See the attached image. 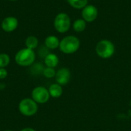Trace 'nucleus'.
<instances>
[{
	"label": "nucleus",
	"mask_w": 131,
	"mask_h": 131,
	"mask_svg": "<svg viewBox=\"0 0 131 131\" xmlns=\"http://www.w3.org/2000/svg\"><path fill=\"white\" fill-rule=\"evenodd\" d=\"M15 61L17 64L22 67L31 66L35 61V53L34 50L29 48H22L19 50L15 56Z\"/></svg>",
	"instance_id": "obj_1"
},
{
	"label": "nucleus",
	"mask_w": 131,
	"mask_h": 131,
	"mask_svg": "<svg viewBox=\"0 0 131 131\" xmlns=\"http://www.w3.org/2000/svg\"><path fill=\"white\" fill-rule=\"evenodd\" d=\"M80 47L79 39L73 35L67 36L64 38L59 45V48L61 51L64 54H73L76 52Z\"/></svg>",
	"instance_id": "obj_2"
},
{
	"label": "nucleus",
	"mask_w": 131,
	"mask_h": 131,
	"mask_svg": "<svg viewBox=\"0 0 131 131\" xmlns=\"http://www.w3.org/2000/svg\"><path fill=\"white\" fill-rule=\"evenodd\" d=\"M18 111L25 117H31L36 114L38 110V104L31 97L22 99L18 104Z\"/></svg>",
	"instance_id": "obj_3"
},
{
	"label": "nucleus",
	"mask_w": 131,
	"mask_h": 131,
	"mask_svg": "<svg viewBox=\"0 0 131 131\" xmlns=\"http://www.w3.org/2000/svg\"><path fill=\"white\" fill-rule=\"evenodd\" d=\"M115 51L114 45L109 40H101L96 45L97 54L101 58H111Z\"/></svg>",
	"instance_id": "obj_4"
},
{
	"label": "nucleus",
	"mask_w": 131,
	"mask_h": 131,
	"mask_svg": "<svg viewBox=\"0 0 131 131\" xmlns=\"http://www.w3.org/2000/svg\"><path fill=\"white\" fill-rule=\"evenodd\" d=\"M54 25L57 31L60 33L67 32L71 27L70 17L65 13H59L55 17Z\"/></svg>",
	"instance_id": "obj_5"
},
{
	"label": "nucleus",
	"mask_w": 131,
	"mask_h": 131,
	"mask_svg": "<svg viewBox=\"0 0 131 131\" xmlns=\"http://www.w3.org/2000/svg\"><path fill=\"white\" fill-rule=\"evenodd\" d=\"M31 98L38 104H43L49 101L50 94L48 90L42 86L35 88L31 91Z\"/></svg>",
	"instance_id": "obj_6"
},
{
	"label": "nucleus",
	"mask_w": 131,
	"mask_h": 131,
	"mask_svg": "<svg viewBox=\"0 0 131 131\" xmlns=\"http://www.w3.org/2000/svg\"><path fill=\"white\" fill-rule=\"evenodd\" d=\"M56 83L60 85H66L71 79V71L67 68H61L56 71L55 74Z\"/></svg>",
	"instance_id": "obj_7"
},
{
	"label": "nucleus",
	"mask_w": 131,
	"mask_h": 131,
	"mask_svg": "<svg viewBox=\"0 0 131 131\" xmlns=\"http://www.w3.org/2000/svg\"><path fill=\"white\" fill-rule=\"evenodd\" d=\"M81 15H82L83 19L85 21L91 22L97 18V9L95 6H94L92 5H86L82 10Z\"/></svg>",
	"instance_id": "obj_8"
},
{
	"label": "nucleus",
	"mask_w": 131,
	"mask_h": 131,
	"mask_svg": "<svg viewBox=\"0 0 131 131\" xmlns=\"http://www.w3.org/2000/svg\"><path fill=\"white\" fill-rule=\"evenodd\" d=\"M18 21L16 18L12 16L6 17L2 22V28L6 32H12L18 27Z\"/></svg>",
	"instance_id": "obj_9"
},
{
	"label": "nucleus",
	"mask_w": 131,
	"mask_h": 131,
	"mask_svg": "<svg viewBox=\"0 0 131 131\" xmlns=\"http://www.w3.org/2000/svg\"><path fill=\"white\" fill-rule=\"evenodd\" d=\"M48 90L50 97H51L53 98H58L63 94L62 86L58 83H54V84H51Z\"/></svg>",
	"instance_id": "obj_10"
},
{
	"label": "nucleus",
	"mask_w": 131,
	"mask_h": 131,
	"mask_svg": "<svg viewBox=\"0 0 131 131\" xmlns=\"http://www.w3.org/2000/svg\"><path fill=\"white\" fill-rule=\"evenodd\" d=\"M45 64L46 65V67L48 68H54L59 62V59L58 57L53 53H49L48 54H47L45 58Z\"/></svg>",
	"instance_id": "obj_11"
},
{
	"label": "nucleus",
	"mask_w": 131,
	"mask_h": 131,
	"mask_svg": "<svg viewBox=\"0 0 131 131\" xmlns=\"http://www.w3.org/2000/svg\"><path fill=\"white\" fill-rule=\"evenodd\" d=\"M45 46L48 49L54 50V49H56V48H59L60 41H59V39L56 36L50 35V36H48L45 38Z\"/></svg>",
	"instance_id": "obj_12"
},
{
	"label": "nucleus",
	"mask_w": 131,
	"mask_h": 131,
	"mask_svg": "<svg viewBox=\"0 0 131 131\" xmlns=\"http://www.w3.org/2000/svg\"><path fill=\"white\" fill-rule=\"evenodd\" d=\"M38 45V40L35 36L33 35L28 36L25 40V46L27 48L34 50L35 48H37Z\"/></svg>",
	"instance_id": "obj_13"
},
{
	"label": "nucleus",
	"mask_w": 131,
	"mask_h": 131,
	"mask_svg": "<svg viewBox=\"0 0 131 131\" xmlns=\"http://www.w3.org/2000/svg\"><path fill=\"white\" fill-rule=\"evenodd\" d=\"M68 2L71 6L74 8H84L86 5H88V0H68Z\"/></svg>",
	"instance_id": "obj_14"
},
{
	"label": "nucleus",
	"mask_w": 131,
	"mask_h": 131,
	"mask_svg": "<svg viewBox=\"0 0 131 131\" xmlns=\"http://www.w3.org/2000/svg\"><path fill=\"white\" fill-rule=\"evenodd\" d=\"M73 28L77 32H81L86 28V21L84 19H78L73 24Z\"/></svg>",
	"instance_id": "obj_15"
},
{
	"label": "nucleus",
	"mask_w": 131,
	"mask_h": 131,
	"mask_svg": "<svg viewBox=\"0 0 131 131\" xmlns=\"http://www.w3.org/2000/svg\"><path fill=\"white\" fill-rule=\"evenodd\" d=\"M10 63V57L5 53L0 54V68H5Z\"/></svg>",
	"instance_id": "obj_16"
},
{
	"label": "nucleus",
	"mask_w": 131,
	"mask_h": 131,
	"mask_svg": "<svg viewBox=\"0 0 131 131\" xmlns=\"http://www.w3.org/2000/svg\"><path fill=\"white\" fill-rule=\"evenodd\" d=\"M42 74L46 78H53L55 77L56 74V71L53 68H48L46 67L44 68Z\"/></svg>",
	"instance_id": "obj_17"
},
{
	"label": "nucleus",
	"mask_w": 131,
	"mask_h": 131,
	"mask_svg": "<svg viewBox=\"0 0 131 131\" xmlns=\"http://www.w3.org/2000/svg\"><path fill=\"white\" fill-rule=\"evenodd\" d=\"M44 67L43 65H41L40 63H36L35 64H33L31 66V72L35 74H42L43 71H44Z\"/></svg>",
	"instance_id": "obj_18"
},
{
	"label": "nucleus",
	"mask_w": 131,
	"mask_h": 131,
	"mask_svg": "<svg viewBox=\"0 0 131 131\" xmlns=\"http://www.w3.org/2000/svg\"><path fill=\"white\" fill-rule=\"evenodd\" d=\"M8 76V71L5 68H0V80H4Z\"/></svg>",
	"instance_id": "obj_19"
},
{
	"label": "nucleus",
	"mask_w": 131,
	"mask_h": 131,
	"mask_svg": "<svg viewBox=\"0 0 131 131\" xmlns=\"http://www.w3.org/2000/svg\"><path fill=\"white\" fill-rule=\"evenodd\" d=\"M20 131H36L35 129L31 128V127H25V128H23L22 130H21Z\"/></svg>",
	"instance_id": "obj_20"
},
{
	"label": "nucleus",
	"mask_w": 131,
	"mask_h": 131,
	"mask_svg": "<svg viewBox=\"0 0 131 131\" xmlns=\"http://www.w3.org/2000/svg\"><path fill=\"white\" fill-rule=\"evenodd\" d=\"M4 131H13V130H4Z\"/></svg>",
	"instance_id": "obj_21"
},
{
	"label": "nucleus",
	"mask_w": 131,
	"mask_h": 131,
	"mask_svg": "<svg viewBox=\"0 0 131 131\" xmlns=\"http://www.w3.org/2000/svg\"><path fill=\"white\" fill-rule=\"evenodd\" d=\"M9 1H16V0H9Z\"/></svg>",
	"instance_id": "obj_22"
}]
</instances>
